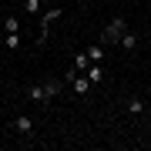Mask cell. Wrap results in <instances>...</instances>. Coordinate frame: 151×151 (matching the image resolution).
I'll return each instance as SVG.
<instances>
[{"label": "cell", "instance_id": "5bb4252c", "mask_svg": "<svg viewBox=\"0 0 151 151\" xmlns=\"http://www.w3.org/2000/svg\"><path fill=\"white\" fill-rule=\"evenodd\" d=\"M7 47H10V50L20 47V34H7Z\"/></svg>", "mask_w": 151, "mask_h": 151}, {"label": "cell", "instance_id": "52a82bcc", "mask_svg": "<svg viewBox=\"0 0 151 151\" xmlns=\"http://www.w3.org/2000/svg\"><path fill=\"white\" fill-rule=\"evenodd\" d=\"M118 44H121V47H124V50H138V34H128V30H124Z\"/></svg>", "mask_w": 151, "mask_h": 151}, {"label": "cell", "instance_id": "30bf717a", "mask_svg": "<svg viewBox=\"0 0 151 151\" xmlns=\"http://www.w3.org/2000/svg\"><path fill=\"white\" fill-rule=\"evenodd\" d=\"M145 111V97H131L128 101V114H141Z\"/></svg>", "mask_w": 151, "mask_h": 151}, {"label": "cell", "instance_id": "8fae6325", "mask_svg": "<svg viewBox=\"0 0 151 151\" xmlns=\"http://www.w3.org/2000/svg\"><path fill=\"white\" fill-rule=\"evenodd\" d=\"M4 30H7V34H20V20H17V17L10 14V17L4 20Z\"/></svg>", "mask_w": 151, "mask_h": 151}, {"label": "cell", "instance_id": "277c9868", "mask_svg": "<svg viewBox=\"0 0 151 151\" xmlns=\"http://www.w3.org/2000/svg\"><path fill=\"white\" fill-rule=\"evenodd\" d=\"M14 128L20 131V134H34V121L27 118V114H17V118H14Z\"/></svg>", "mask_w": 151, "mask_h": 151}, {"label": "cell", "instance_id": "5b68a950", "mask_svg": "<svg viewBox=\"0 0 151 151\" xmlns=\"http://www.w3.org/2000/svg\"><path fill=\"white\" fill-rule=\"evenodd\" d=\"M27 97H30V101H37V104H47V101H50V97H47V91H44V84L27 87Z\"/></svg>", "mask_w": 151, "mask_h": 151}, {"label": "cell", "instance_id": "6da1fadb", "mask_svg": "<svg viewBox=\"0 0 151 151\" xmlns=\"http://www.w3.org/2000/svg\"><path fill=\"white\" fill-rule=\"evenodd\" d=\"M64 17V7H47L40 17V34H37V47H47V37H50V24Z\"/></svg>", "mask_w": 151, "mask_h": 151}, {"label": "cell", "instance_id": "7c38bea8", "mask_svg": "<svg viewBox=\"0 0 151 151\" xmlns=\"http://www.w3.org/2000/svg\"><path fill=\"white\" fill-rule=\"evenodd\" d=\"M87 67H91V57H87V50H84V54L74 57V70H87Z\"/></svg>", "mask_w": 151, "mask_h": 151}, {"label": "cell", "instance_id": "4fadbf2b", "mask_svg": "<svg viewBox=\"0 0 151 151\" xmlns=\"http://www.w3.org/2000/svg\"><path fill=\"white\" fill-rule=\"evenodd\" d=\"M24 10L27 14H40V0H24Z\"/></svg>", "mask_w": 151, "mask_h": 151}, {"label": "cell", "instance_id": "9c48e42d", "mask_svg": "<svg viewBox=\"0 0 151 151\" xmlns=\"http://www.w3.org/2000/svg\"><path fill=\"white\" fill-rule=\"evenodd\" d=\"M87 57H91L94 64H101V60H104V47H101V44H91V47H87Z\"/></svg>", "mask_w": 151, "mask_h": 151}, {"label": "cell", "instance_id": "8992f818", "mask_svg": "<svg viewBox=\"0 0 151 151\" xmlns=\"http://www.w3.org/2000/svg\"><path fill=\"white\" fill-rule=\"evenodd\" d=\"M84 74L91 77V84H101V81H104V67H101V64H94V60H91V67H87Z\"/></svg>", "mask_w": 151, "mask_h": 151}, {"label": "cell", "instance_id": "9a60e30c", "mask_svg": "<svg viewBox=\"0 0 151 151\" xmlns=\"http://www.w3.org/2000/svg\"><path fill=\"white\" fill-rule=\"evenodd\" d=\"M134 4H138V0H134Z\"/></svg>", "mask_w": 151, "mask_h": 151}, {"label": "cell", "instance_id": "7a4b0ae2", "mask_svg": "<svg viewBox=\"0 0 151 151\" xmlns=\"http://www.w3.org/2000/svg\"><path fill=\"white\" fill-rule=\"evenodd\" d=\"M124 30H128V24H124V17H114V20L108 24V27H104V34H101V44H118Z\"/></svg>", "mask_w": 151, "mask_h": 151}, {"label": "cell", "instance_id": "3957f363", "mask_svg": "<svg viewBox=\"0 0 151 151\" xmlns=\"http://www.w3.org/2000/svg\"><path fill=\"white\" fill-rule=\"evenodd\" d=\"M67 84H70L74 94H87V91H91V77H87V74H67Z\"/></svg>", "mask_w": 151, "mask_h": 151}, {"label": "cell", "instance_id": "ba28073f", "mask_svg": "<svg viewBox=\"0 0 151 151\" xmlns=\"http://www.w3.org/2000/svg\"><path fill=\"white\" fill-rule=\"evenodd\" d=\"M44 91H47V97H57L60 91H64V84H60V81H57V77H50V81H47V84H44Z\"/></svg>", "mask_w": 151, "mask_h": 151}]
</instances>
